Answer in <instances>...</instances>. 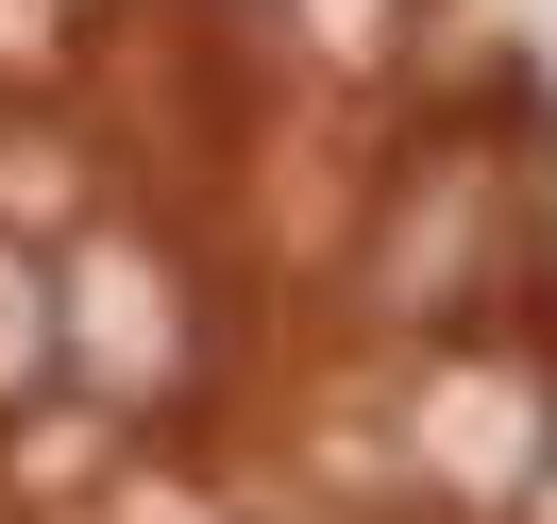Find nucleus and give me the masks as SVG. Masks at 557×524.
<instances>
[{
	"label": "nucleus",
	"mask_w": 557,
	"mask_h": 524,
	"mask_svg": "<svg viewBox=\"0 0 557 524\" xmlns=\"http://www.w3.org/2000/svg\"><path fill=\"white\" fill-rule=\"evenodd\" d=\"M305 35L321 51H388V0H305Z\"/></svg>",
	"instance_id": "obj_5"
},
{
	"label": "nucleus",
	"mask_w": 557,
	"mask_h": 524,
	"mask_svg": "<svg viewBox=\"0 0 557 524\" xmlns=\"http://www.w3.org/2000/svg\"><path fill=\"white\" fill-rule=\"evenodd\" d=\"M541 524H557V474H541Z\"/></svg>",
	"instance_id": "obj_6"
},
{
	"label": "nucleus",
	"mask_w": 557,
	"mask_h": 524,
	"mask_svg": "<svg viewBox=\"0 0 557 524\" xmlns=\"http://www.w3.org/2000/svg\"><path fill=\"white\" fill-rule=\"evenodd\" d=\"M69 339H85V373H102L119 406H152V389L186 373V288L119 237V254H85V271H69Z\"/></svg>",
	"instance_id": "obj_3"
},
{
	"label": "nucleus",
	"mask_w": 557,
	"mask_h": 524,
	"mask_svg": "<svg viewBox=\"0 0 557 524\" xmlns=\"http://www.w3.org/2000/svg\"><path fill=\"white\" fill-rule=\"evenodd\" d=\"M507 237H523V170L473 136H440L372 220V305L388 321H456L473 288H507Z\"/></svg>",
	"instance_id": "obj_1"
},
{
	"label": "nucleus",
	"mask_w": 557,
	"mask_h": 524,
	"mask_svg": "<svg viewBox=\"0 0 557 524\" xmlns=\"http://www.w3.org/2000/svg\"><path fill=\"white\" fill-rule=\"evenodd\" d=\"M422 456H440L456 490H541V456H557V389L523 373V355H456V373L422 389Z\"/></svg>",
	"instance_id": "obj_2"
},
{
	"label": "nucleus",
	"mask_w": 557,
	"mask_h": 524,
	"mask_svg": "<svg viewBox=\"0 0 557 524\" xmlns=\"http://www.w3.org/2000/svg\"><path fill=\"white\" fill-rule=\"evenodd\" d=\"M51 339H69V305H51V288L17 271V254H0V406H17V389L51 373Z\"/></svg>",
	"instance_id": "obj_4"
}]
</instances>
